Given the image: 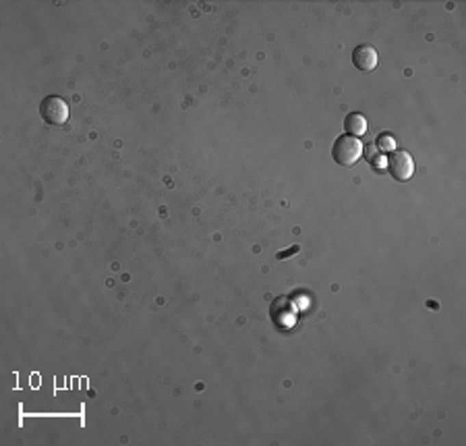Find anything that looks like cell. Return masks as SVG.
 <instances>
[{
    "mask_svg": "<svg viewBox=\"0 0 466 446\" xmlns=\"http://www.w3.org/2000/svg\"><path fill=\"white\" fill-rule=\"evenodd\" d=\"M363 154V143L352 137V135H340L336 141H334V147H332V158L334 162H338L340 166H352L359 162Z\"/></svg>",
    "mask_w": 466,
    "mask_h": 446,
    "instance_id": "6da1fadb",
    "label": "cell"
},
{
    "mask_svg": "<svg viewBox=\"0 0 466 446\" xmlns=\"http://www.w3.org/2000/svg\"><path fill=\"white\" fill-rule=\"evenodd\" d=\"M42 119L48 125H64L68 121V104L60 96H48L40 104Z\"/></svg>",
    "mask_w": 466,
    "mask_h": 446,
    "instance_id": "7a4b0ae2",
    "label": "cell"
},
{
    "mask_svg": "<svg viewBox=\"0 0 466 446\" xmlns=\"http://www.w3.org/2000/svg\"><path fill=\"white\" fill-rule=\"evenodd\" d=\"M387 166H390V173L396 181H409L415 175V160L404 150H396L387 160Z\"/></svg>",
    "mask_w": 466,
    "mask_h": 446,
    "instance_id": "3957f363",
    "label": "cell"
},
{
    "mask_svg": "<svg viewBox=\"0 0 466 446\" xmlns=\"http://www.w3.org/2000/svg\"><path fill=\"white\" fill-rule=\"evenodd\" d=\"M377 60H379L377 50H375L371 44H361V46H357L354 52H352V62H354V66H357L359 71H363V73L373 71V69L377 66Z\"/></svg>",
    "mask_w": 466,
    "mask_h": 446,
    "instance_id": "277c9868",
    "label": "cell"
},
{
    "mask_svg": "<svg viewBox=\"0 0 466 446\" xmlns=\"http://www.w3.org/2000/svg\"><path fill=\"white\" fill-rule=\"evenodd\" d=\"M344 127H346L348 135H352V137L363 135V133H367V119L359 112H350L344 121Z\"/></svg>",
    "mask_w": 466,
    "mask_h": 446,
    "instance_id": "5b68a950",
    "label": "cell"
},
{
    "mask_svg": "<svg viewBox=\"0 0 466 446\" xmlns=\"http://www.w3.org/2000/svg\"><path fill=\"white\" fill-rule=\"evenodd\" d=\"M298 249H300L298 245H292L290 249H286V251H280V253H278L276 258H278V260H286L288 256H292V253H298Z\"/></svg>",
    "mask_w": 466,
    "mask_h": 446,
    "instance_id": "8992f818",
    "label": "cell"
},
{
    "mask_svg": "<svg viewBox=\"0 0 466 446\" xmlns=\"http://www.w3.org/2000/svg\"><path fill=\"white\" fill-rule=\"evenodd\" d=\"M392 145H394L392 137H387V135H385V137H383V135L379 137V147H392Z\"/></svg>",
    "mask_w": 466,
    "mask_h": 446,
    "instance_id": "52a82bcc",
    "label": "cell"
}]
</instances>
